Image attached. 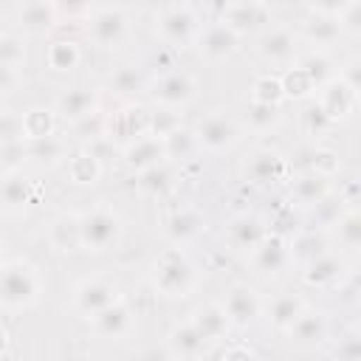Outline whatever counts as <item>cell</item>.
Wrapping results in <instances>:
<instances>
[{"mask_svg": "<svg viewBox=\"0 0 361 361\" xmlns=\"http://www.w3.org/2000/svg\"><path fill=\"white\" fill-rule=\"evenodd\" d=\"M28 141V155L31 158H37V161H48V164H56V161H62L65 158V152H68V144L56 135V133H51V135H42V138H25Z\"/></svg>", "mask_w": 361, "mask_h": 361, "instance_id": "32", "label": "cell"}, {"mask_svg": "<svg viewBox=\"0 0 361 361\" xmlns=\"http://www.w3.org/2000/svg\"><path fill=\"white\" fill-rule=\"evenodd\" d=\"M327 192H330V180L324 172H316V169L296 178V183H293V197L305 206H316L322 197H327Z\"/></svg>", "mask_w": 361, "mask_h": 361, "instance_id": "28", "label": "cell"}, {"mask_svg": "<svg viewBox=\"0 0 361 361\" xmlns=\"http://www.w3.org/2000/svg\"><path fill=\"white\" fill-rule=\"evenodd\" d=\"M54 6L65 17H90L93 0H54Z\"/></svg>", "mask_w": 361, "mask_h": 361, "instance_id": "44", "label": "cell"}, {"mask_svg": "<svg viewBox=\"0 0 361 361\" xmlns=\"http://www.w3.org/2000/svg\"><path fill=\"white\" fill-rule=\"evenodd\" d=\"M192 322H195V327L203 333L206 341H220V338L226 336L228 324H231V319L226 316L223 305H206V307H197V313H195Z\"/></svg>", "mask_w": 361, "mask_h": 361, "instance_id": "24", "label": "cell"}, {"mask_svg": "<svg viewBox=\"0 0 361 361\" xmlns=\"http://www.w3.org/2000/svg\"><path fill=\"white\" fill-rule=\"evenodd\" d=\"M51 245L56 251H76L82 245V223L73 214H62L51 223Z\"/></svg>", "mask_w": 361, "mask_h": 361, "instance_id": "25", "label": "cell"}, {"mask_svg": "<svg viewBox=\"0 0 361 361\" xmlns=\"http://www.w3.org/2000/svg\"><path fill=\"white\" fill-rule=\"evenodd\" d=\"M23 56H25L23 39H20L17 34L6 31V34H3V39H0V59H3V71H20Z\"/></svg>", "mask_w": 361, "mask_h": 361, "instance_id": "38", "label": "cell"}, {"mask_svg": "<svg viewBox=\"0 0 361 361\" xmlns=\"http://www.w3.org/2000/svg\"><path fill=\"white\" fill-rule=\"evenodd\" d=\"M206 350L203 333L195 327V322H186L169 333V355L175 358H197Z\"/></svg>", "mask_w": 361, "mask_h": 361, "instance_id": "21", "label": "cell"}, {"mask_svg": "<svg viewBox=\"0 0 361 361\" xmlns=\"http://www.w3.org/2000/svg\"><path fill=\"white\" fill-rule=\"evenodd\" d=\"M341 25H344V23H341L336 14L319 11L316 17H310V20H307L305 34H307V39H310V42H316V45H330V42L341 34Z\"/></svg>", "mask_w": 361, "mask_h": 361, "instance_id": "30", "label": "cell"}, {"mask_svg": "<svg viewBox=\"0 0 361 361\" xmlns=\"http://www.w3.org/2000/svg\"><path fill=\"white\" fill-rule=\"evenodd\" d=\"M79 62H82V51H79V45L73 39H54L48 45V65L54 71L65 73V71H73Z\"/></svg>", "mask_w": 361, "mask_h": 361, "instance_id": "31", "label": "cell"}, {"mask_svg": "<svg viewBox=\"0 0 361 361\" xmlns=\"http://www.w3.org/2000/svg\"><path fill=\"white\" fill-rule=\"evenodd\" d=\"M113 302H118V290H116V285L107 282V279H85V282L76 288V293H73L76 310L85 313V316H90V319H93L96 313H102L104 307H110Z\"/></svg>", "mask_w": 361, "mask_h": 361, "instance_id": "8", "label": "cell"}, {"mask_svg": "<svg viewBox=\"0 0 361 361\" xmlns=\"http://www.w3.org/2000/svg\"><path fill=\"white\" fill-rule=\"evenodd\" d=\"M99 96L90 87H71L56 99V113L68 121H85L96 113Z\"/></svg>", "mask_w": 361, "mask_h": 361, "instance_id": "14", "label": "cell"}, {"mask_svg": "<svg viewBox=\"0 0 361 361\" xmlns=\"http://www.w3.org/2000/svg\"><path fill=\"white\" fill-rule=\"evenodd\" d=\"M152 93H155V99H158L164 107H180V104H186V102L195 96V79H192L189 73L175 71V73L161 76Z\"/></svg>", "mask_w": 361, "mask_h": 361, "instance_id": "17", "label": "cell"}, {"mask_svg": "<svg viewBox=\"0 0 361 361\" xmlns=\"http://www.w3.org/2000/svg\"><path fill=\"white\" fill-rule=\"evenodd\" d=\"M141 189L144 192H164L169 183H172V175L166 172V166L164 164H158V166H152V169H147V172H141Z\"/></svg>", "mask_w": 361, "mask_h": 361, "instance_id": "43", "label": "cell"}, {"mask_svg": "<svg viewBox=\"0 0 361 361\" xmlns=\"http://www.w3.org/2000/svg\"><path fill=\"white\" fill-rule=\"evenodd\" d=\"M341 79L353 87V93H361V56L358 59H350L341 71Z\"/></svg>", "mask_w": 361, "mask_h": 361, "instance_id": "45", "label": "cell"}, {"mask_svg": "<svg viewBox=\"0 0 361 361\" xmlns=\"http://www.w3.org/2000/svg\"><path fill=\"white\" fill-rule=\"evenodd\" d=\"M347 344H341L336 353L338 355H347V358H358L361 355V338H344Z\"/></svg>", "mask_w": 361, "mask_h": 361, "instance_id": "46", "label": "cell"}, {"mask_svg": "<svg viewBox=\"0 0 361 361\" xmlns=\"http://www.w3.org/2000/svg\"><path fill=\"white\" fill-rule=\"evenodd\" d=\"M333 226H336V234H338L341 245H347V248H361V209L341 212V217H338Z\"/></svg>", "mask_w": 361, "mask_h": 361, "instance_id": "35", "label": "cell"}, {"mask_svg": "<svg viewBox=\"0 0 361 361\" xmlns=\"http://www.w3.org/2000/svg\"><path fill=\"white\" fill-rule=\"evenodd\" d=\"M285 172H288L285 158H282L276 149H271V147H259V149H254V152L248 155V161L243 164V175H245V180H251V183H257V186L276 183V180L285 178Z\"/></svg>", "mask_w": 361, "mask_h": 361, "instance_id": "7", "label": "cell"}, {"mask_svg": "<svg viewBox=\"0 0 361 361\" xmlns=\"http://www.w3.org/2000/svg\"><path fill=\"white\" fill-rule=\"evenodd\" d=\"M223 310H226V316L231 319V324L245 327V324H251V322L262 313V302H259V296H257L254 288H248V285H234V288H228V293H226V299H223Z\"/></svg>", "mask_w": 361, "mask_h": 361, "instance_id": "12", "label": "cell"}, {"mask_svg": "<svg viewBox=\"0 0 361 361\" xmlns=\"http://www.w3.org/2000/svg\"><path fill=\"white\" fill-rule=\"evenodd\" d=\"M290 248L279 240V237H265L254 251H251V262L259 274H279L288 268L290 262Z\"/></svg>", "mask_w": 361, "mask_h": 361, "instance_id": "18", "label": "cell"}, {"mask_svg": "<svg viewBox=\"0 0 361 361\" xmlns=\"http://www.w3.org/2000/svg\"><path fill=\"white\" fill-rule=\"evenodd\" d=\"M353 288L361 293V268H358V271H353Z\"/></svg>", "mask_w": 361, "mask_h": 361, "instance_id": "49", "label": "cell"}, {"mask_svg": "<svg viewBox=\"0 0 361 361\" xmlns=\"http://www.w3.org/2000/svg\"><path fill=\"white\" fill-rule=\"evenodd\" d=\"M226 240H228L231 251H248L251 254L265 240V228H262V223L254 214H240V217H234L228 223Z\"/></svg>", "mask_w": 361, "mask_h": 361, "instance_id": "15", "label": "cell"}, {"mask_svg": "<svg viewBox=\"0 0 361 361\" xmlns=\"http://www.w3.org/2000/svg\"><path fill=\"white\" fill-rule=\"evenodd\" d=\"M39 296V274L25 259H6L3 262V282H0V299L8 313L25 310Z\"/></svg>", "mask_w": 361, "mask_h": 361, "instance_id": "1", "label": "cell"}, {"mask_svg": "<svg viewBox=\"0 0 361 361\" xmlns=\"http://www.w3.org/2000/svg\"><path fill=\"white\" fill-rule=\"evenodd\" d=\"M164 141H166L169 158H180V161L189 158L195 149H200L195 133H189V130H183V127H178V130H172L169 135H164Z\"/></svg>", "mask_w": 361, "mask_h": 361, "instance_id": "36", "label": "cell"}, {"mask_svg": "<svg viewBox=\"0 0 361 361\" xmlns=\"http://www.w3.org/2000/svg\"><path fill=\"white\" fill-rule=\"evenodd\" d=\"M288 333H290V338L299 341V344H319V341H324V336H327V322H324L322 313L305 310V313L288 327Z\"/></svg>", "mask_w": 361, "mask_h": 361, "instance_id": "26", "label": "cell"}, {"mask_svg": "<svg viewBox=\"0 0 361 361\" xmlns=\"http://www.w3.org/2000/svg\"><path fill=\"white\" fill-rule=\"evenodd\" d=\"M25 203H28V180H23V175H17V172H6V180H3V209L11 214V212H20Z\"/></svg>", "mask_w": 361, "mask_h": 361, "instance_id": "34", "label": "cell"}, {"mask_svg": "<svg viewBox=\"0 0 361 361\" xmlns=\"http://www.w3.org/2000/svg\"><path fill=\"white\" fill-rule=\"evenodd\" d=\"M305 310H307V307H305V302H302L299 296H293V293H279V296H274V299L268 302V322H271L274 327H279V330H288Z\"/></svg>", "mask_w": 361, "mask_h": 361, "instance_id": "23", "label": "cell"}, {"mask_svg": "<svg viewBox=\"0 0 361 361\" xmlns=\"http://www.w3.org/2000/svg\"><path fill=\"white\" fill-rule=\"evenodd\" d=\"M87 31H90V39L99 48L118 45L127 34V17H124L121 8H99L96 14H90Z\"/></svg>", "mask_w": 361, "mask_h": 361, "instance_id": "9", "label": "cell"}, {"mask_svg": "<svg viewBox=\"0 0 361 361\" xmlns=\"http://www.w3.org/2000/svg\"><path fill=\"white\" fill-rule=\"evenodd\" d=\"M285 96V85L274 76H262L254 82V102H268V104H279Z\"/></svg>", "mask_w": 361, "mask_h": 361, "instance_id": "42", "label": "cell"}, {"mask_svg": "<svg viewBox=\"0 0 361 361\" xmlns=\"http://www.w3.org/2000/svg\"><path fill=\"white\" fill-rule=\"evenodd\" d=\"M313 6H319V11L336 14V11H338V6H344V0H313Z\"/></svg>", "mask_w": 361, "mask_h": 361, "instance_id": "48", "label": "cell"}, {"mask_svg": "<svg viewBox=\"0 0 361 361\" xmlns=\"http://www.w3.org/2000/svg\"><path fill=\"white\" fill-rule=\"evenodd\" d=\"M259 56L271 65H285L296 56V37L290 28H268L257 45Z\"/></svg>", "mask_w": 361, "mask_h": 361, "instance_id": "13", "label": "cell"}, {"mask_svg": "<svg viewBox=\"0 0 361 361\" xmlns=\"http://www.w3.org/2000/svg\"><path fill=\"white\" fill-rule=\"evenodd\" d=\"M82 223V245L87 251H107L121 237V220L110 206H93L79 214Z\"/></svg>", "mask_w": 361, "mask_h": 361, "instance_id": "3", "label": "cell"}, {"mask_svg": "<svg viewBox=\"0 0 361 361\" xmlns=\"http://www.w3.org/2000/svg\"><path fill=\"white\" fill-rule=\"evenodd\" d=\"M254 130H271L279 124V104H268V102H254L251 113H248Z\"/></svg>", "mask_w": 361, "mask_h": 361, "instance_id": "41", "label": "cell"}, {"mask_svg": "<svg viewBox=\"0 0 361 361\" xmlns=\"http://www.w3.org/2000/svg\"><path fill=\"white\" fill-rule=\"evenodd\" d=\"M344 25H353L355 31H361V8L358 6H350L347 17H344Z\"/></svg>", "mask_w": 361, "mask_h": 361, "instance_id": "47", "label": "cell"}, {"mask_svg": "<svg viewBox=\"0 0 361 361\" xmlns=\"http://www.w3.org/2000/svg\"><path fill=\"white\" fill-rule=\"evenodd\" d=\"M152 130V116L144 110V107H124L118 110L113 118H110V141H121L124 147L135 138H141L144 133Z\"/></svg>", "mask_w": 361, "mask_h": 361, "instance_id": "11", "label": "cell"}, {"mask_svg": "<svg viewBox=\"0 0 361 361\" xmlns=\"http://www.w3.org/2000/svg\"><path fill=\"white\" fill-rule=\"evenodd\" d=\"M68 172H71V180L73 183H96V178L102 175L99 155L96 152H79V155H73L71 164H68Z\"/></svg>", "mask_w": 361, "mask_h": 361, "instance_id": "33", "label": "cell"}, {"mask_svg": "<svg viewBox=\"0 0 361 361\" xmlns=\"http://www.w3.org/2000/svg\"><path fill=\"white\" fill-rule=\"evenodd\" d=\"M93 327L102 338H124L133 330V310L118 299L93 316Z\"/></svg>", "mask_w": 361, "mask_h": 361, "instance_id": "19", "label": "cell"}, {"mask_svg": "<svg viewBox=\"0 0 361 361\" xmlns=\"http://www.w3.org/2000/svg\"><path fill=\"white\" fill-rule=\"evenodd\" d=\"M237 42H240V34H237L226 20L206 25V28L200 31V37H197L200 56H206V59H212V62L226 59L228 54H234V51H237Z\"/></svg>", "mask_w": 361, "mask_h": 361, "instance_id": "10", "label": "cell"}, {"mask_svg": "<svg viewBox=\"0 0 361 361\" xmlns=\"http://www.w3.org/2000/svg\"><path fill=\"white\" fill-rule=\"evenodd\" d=\"M56 6L54 0H25L20 6V14H17V23L25 34H45L54 23H56Z\"/></svg>", "mask_w": 361, "mask_h": 361, "instance_id": "20", "label": "cell"}, {"mask_svg": "<svg viewBox=\"0 0 361 361\" xmlns=\"http://www.w3.org/2000/svg\"><path fill=\"white\" fill-rule=\"evenodd\" d=\"M223 20L237 34H245V31H257L268 23V8L259 0H234L228 6V11L223 14Z\"/></svg>", "mask_w": 361, "mask_h": 361, "instance_id": "16", "label": "cell"}, {"mask_svg": "<svg viewBox=\"0 0 361 361\" xmlns=\"http://www.w3.org/2000/svg\"><path fill=\"white\" fill-rule=\"evenodd\" d=\"M341 271H344L341 259L336 254H330V251H322L319 257L307 259V265H305V282L307 285H327V282L338 279Z\"/></svg>", "mask_w": 361, "mask_h": 361, "instance_id": "27", "label": "cell"}, {"mask_svg": "<svg viewBox=\"0 0 361 361\" xmlns=\"http://www.w3.org/2000/svg\"><path fill=\"white\" fill-rule=\"evenodd\" d=\"M324 113L330 118H338V116H347L353 110V87L344 82V79H330L327 85H322V102Z\"/></svg>", "mask_w": 361, "mask_h": 361, "instance_id": "22", "label": "cell"}, {"mask_svg": "<svg viewBox=\"0 0 361 361\" xmlns=\"http://www.w3.org/2000/svg\"><path fill=\"white\" fill-rule=\"evenodd\" d=\"M158 34L164 37L166 45L172 48H186L192 42H197L200 28H197V17L189 6H172L158 17Z\"/></svg>", "mask_w": 361, "mask_h": 361, "instance_id": "4", "label": "cell"}, {"mask_svg": "<svg viewBox=\"0 0 361 361\" xmlns=\"http://www.w3.org/2000/svg\"><path fill=\"white\" fill-rule=\"evenodd\" d=\"M200 226H203V217H200L192 206L175 209V212L169 214V220H166V231H169V237H172L175 243L192 240V237L200 231Z\"/></svg>", "mask_w": 361, "mask_h": 361, "instance_id": "29", "label": "cell"}, {"mask_svg": "<svg viewBox=\"0 0 361 361\" xmlns=\"http://www.w3.org/2000/svg\"><path fill=\"white\" fill-rule=\"evenodd\" d=\"M195 138H197V147L200 149L223 152V149H231L240 141V127L226 113H209V116H203L197 121Z\"/></svg>", "mask_w": 361, "mask_h": 361, "instance_id": "5", "label": "cell"}, {"mask_svg": "<svg viewBox=\"0 0 361 361\" xmlns=\"http://www.w3.org/2000/svg\"><path fill=\"white\" fill-rule=\"evenodd\" d=\"M152 282H155V290L166 299L186 296L195 288V265L186 257V251L166 248L152 265Z\"/></svg>", "mask_w": 361, "mask_h": 361, "instance_id": "2", "label": "cell"}, {"mask_svg": "<svg viewBox=\"0 0 361 361\" xmlns=\"http://www.w3.org/2000/svg\"><path fill=\"white\" fill-rule=\"evenodd\" d=\"M110 87L116 93H138L144 87V73L135 65H124L110 76Z\"/></svg>", "mask_w": 361, "mask_h": 361, "instance_id": "40", "label": "cell"}, {"mask_svg": "<svg viewBox=\"0 0 361 361\" xmlns=\"http://www.w3.org/2000/svg\"><path fill=\"white\" fill-rule=\"evenodd\" d=\"M299 68L307 73V79H310L316 87H322V85H327V82L333 79V68H330V59H327L324 54H310V56H305V59L299 62Z\"/></svg>", "mask_w": 361, "mask_h": 361, "instance_id": "39", "label": "cell"}, {"mask_svg": "<svg viewBox=\"0 0 361 361\" xmlns=\"http://www.w3.org/2000/svg\"><path fill=\"white\" fill-rule=\"evenodd\" d=\"M23 127H25V138H42V135H51L54 133V113L51 110H28L23 116Z\"/></svg>", "mask_w": 361, "mask_h": 361, "instance_id": "37", "label": "cell"}, {"mask_svg": "<svg viewBox=\"0 0 361 361\" xmlns=\"http://www.w3.org/2000/svg\"><path fill=\"white\" fill-rule=\"evenodd\" d=\"M166 158H169L166 141H164V135H158V133H152V130L124 147V164H127L130 169H135V172H147V169L164 164Z\"/></svg>", "mask_w": 361, "mask_h": 361, "instance_id": "6", "label": "cell"}]
</instances>
